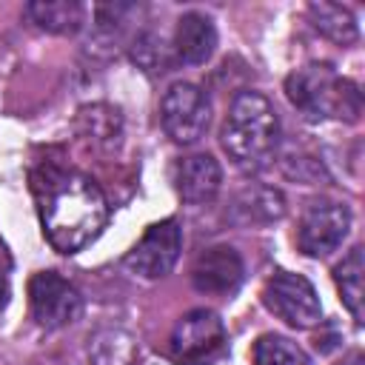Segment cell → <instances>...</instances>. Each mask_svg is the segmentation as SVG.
<instances>
[{
	"instance_id": "1",
	"label": "cell",
	"mask_w": 365,
	"mask_h": 365,
	"mask_svg": "<svg viewBox=\"0 0 365 365\" xmlns=\"http://www.w3.org/2000/svg\"><path fill=\"white\" fill-rule=\"evenodd\" d=\"M43 231L54 251L86 248L108 220V202L97 182L77 171H51L40 194Z\"/></svg>"
},
{
	"instance_id": "2",
	"label": "cell",
	"mask_w": 365,
	"mask_h": 365,
	"mask_svg": "<svg viewBox=\"0 0 365 365\" xmlns=\"http://www.w3.org/2000/svg\"><path fill=\"white\" fill-rule=\"evenodd\" d=\"M279 145V120L268 97L259 91H240L231 100L222 125V148L242 171H262Z\"/></svg>"
},
{
	"instance_id": "3",
	"label": "cell",
	"mask_w": 365,
	"mask_h": 365,
	"mask_svg": "<svg viewBox=\"0 0 365 365\" xmlns=\"http://www.w3.org/2000/svg\"><path fill=\"white\" fill-rule=\"evenodd\" d=\"M285 94L291 106L305 120H348L356 123L362 114L359 88L339 77L331 66H302L285 80Z\"/></svg>"
},
{
	"instance_id": "4",
	"label": "cell",
	"mask_w": 365,
	"mask_h": 365,
	"mask_svg": "<svg viewBox=\"0 0 365 365\" xmlns=\"http://www.w3.org/2000/svg\"><path fill=\"white\" fill-rule=\"evenodd\" d=\"M225 325L214 311L205 308H194L180 317L168 339V354L180 365H211L225 354Z\"/></svg>"
},
{
	"instance_id": "5",
	"label": "cell",
	"mask_w": 365,
	"mask_h": 365,
	"mask_svg": "<svg viewBox=\"0 0 365 365\" xmlns=\"http://www.w3.org/2000/svg\"><path fill=\"white\" fill-rule=\"evenodd\" d=\"M160 120L165 134L177 145L197 143L211 123V103L208 94L194 83H174L160 103Z\"/></svg>"
},
{
	"instance_id": "6",
	"label": "cell",
	"mask_w": 365,
	"mask_h": 365,
	"mask_svg": "<svg viewBox=\"0 0 365 365\" xmlns=\"http://www.w3.org/2000/svg\"><path fill=\"white\" fill-rule=\"evenodd\" d=\"M265 305L291 328H314L322 319V305L314 285L291 271H279L265 285Z\"/></svg>"
},
{
	"instance_id": "7",
	"label": "cell",
	"mask_w": 365,
	"mask_h": 365,
	"mask_svg": "<svg viewBox=\"0 0 365 365\" xmlns=\"http://www.w3.org/2000/svg\"><path fill=\"white\" fill-rule=\"evenodd\" d=\"M351 228V214L336 200H314L299 220L297 242L299 251L308 257H325L339 248Z\"/></svg>"
},
{
	"instance_id": "8",
	"label": "cell",
	"mask_w": 365,
	"mask_h": 365,
	"mask_svg": "<svg viewBox=\"0 0 365 365\" xmlns=\"http://www.w3.org/2000/svg\"><path fill=\"white\" fill-rule=\"evenodd\" d=\"M182 251V228L177 220H163L151 225L143 240L125 254V268L143 279L165 277Z\"/></svg>"
},
{
	"instance_id": "9",
	"label": "cell",
	"mask_w": 365,
	"mask_h": 365,
	"mask_svg": "<svg viewBox=\"0 0 365 365\" xmlns=\"http://www.w3.org/2000/svg\"><path fill=\"white\" fill-rule=\"evenodd\" d=\"M31 314L43 328H63L80 317L83 299L77 288L54 271H40L29 282Z\"/></svg>"
},
{
	"instance_id": "10",
	"label": "cell",
	"mask_w": 365,
	"mask_h": 365,
	"mask_svg": "<svg viewBox=\"0 0 365 365\" xmlns=\"http://www.w3.org/2000/svg\"><path fill=\"white\" fill-rule=\"evenodd\" d=\"M242 259L231 245H214L205 248L194 265H191V282L200 294H211V297H225L234 294L242 282Z\"/></svg>"
},
{
	"instance_id": "11",
	"label": "cell",
	"mask_w": 365,
	"mask_h": 365,
	"mask_svg": "<svg viewBox=\"0 0 365 365\" xmlns=\"http://www.w3.org/2000/svg\"><path fill=\"white\" fill-rule=\"evenodd\" d=\"M220 182L222 171L211 154H191L177 165V191L191 205L211 202L220 191Z\"/></svg>"
},
{
	"instance_id": "12",
	"label": "cell",
	"mask_w": 365,
	"mask_h": 365,
	"mask_svg": "<svg viewBox=\"0 0 365 365\" xmlns=\"http://www.w3.org/2000/svg\"><path fill=\"white\" fill-rule=\"evenodd\" d=\"M285 214V200L277 188L271 185H248L242 188L231 205H228V220L234 225H268Z\"/></svg>"
},
{
	"instance_id": "13",
	"label": "cell",
	"mask_w": 365,
	"mask_h": 365,
	"mask_svg": "<svg viewBox=\"0 0 365 365\" xmlns=\"http://www.w3.org/2000/svg\"><path fill=\"white\" fill-rule=\"evenodd\" d=\"M174 48L177 57L188 66H200L205 63L214 48H217V29L214 23L200 14V11H188L177 20V34H174Z\"/></svg>"
},
{
	"instance_id": "14",
	"label": "cell",
	"mask_w": 365,
	"mask_h": 365,
	"mask_svg": "<svg viewBox=\"0 0 365 365\" xmlns=\"http://www.w3.org/2000/svg\"><path fill=\"white\" fill-rule=\"evenodd\" d=\"M91 365H134L137 339L123 328H103L88 339Z\"/></svg>"
},
{
	"instance_id": "15",
	"label": "cell",
	"mask_w": 365,
	"mask_h": 365,
	"mask_svg": "<svg viewBox=\"0 0 365 365\" xmlns=\"http://www.w3.org/2000/svg\"><path fill=\"white\" fill-rule=\"evenodd\" d=\"M26 11L51 34H74L83 26V6L74 0H34L26 6Z\"/></svg>"
},
{
	"instance_id": "16",
	"label": "cell",
	"mask_w": 365,
	"mask_h": 365,
	"mask_svg": "<svg viewBox=\"0 0 365 365\" xmlns=\"http://www.w3.org/2000/svg\"><path fill=\"white\" fill-rule=\"evenodd\" d=\"M308 17H311V26L328 37L331 43H339V46H351L359 31H356V20L351 14V9L339 6V3H311L308 6Z\"/></svg>"
},
{
	"instance_id": "17",
	"label": "cell",
	"mask_w": 365,
	"mask_h": 365,
	"mask_svg": "<svg viewBox=\"0 0 365 365\" xmlns=\"http://www.w3.org/2000/svg\"><path fill=\"white\" fill-rule=\"evenodd\" d=\"M334 279H336L345 308L354 314L356 322H362V248L359 245L351 248L348 257L336 265Z\"/></svg>"
},
{
	"instance_id": "18",
	"label": "cell",
	"mask_w": 365,
	"mask_h": 365,
	"mask_svg": "<svg viewBox=\"0 0 365 365\" xmlns=\"http://www.w3.org/2000/svg\"><path fill=\"white\" fill-rule=\"evenodd\" d=\"M254 365H311L305 351L279 334H265L254 345Z\"/></svg>"
},
{
	"instance_id": "19",
	"label": "cell",
	"mask_w": 365,
	"mask_h": 365,
	"mask_svg": "<svg viewBox=\"0 0 365 365\" xmlns=\"http://www.w3.org/2000/svg\"><path fill=\"white\" fill-rule=\"evenodd\" d=\"M80 120L86 123V134L94 143H111L120 137V111L111 106H91L80 111Z\"/></svg>"
},
{
	"instance_id": "20",
	"label": "cell",
	"mask_w": 365,
	"mask_h": 365,
	"mask_svg": "<svg viewBox=\"0 0 365 365\" xmlns=\"http://www.w3.org/2000/svg\"><path fill=\"white\" fill-rule=\"evenodd\" d=\"M339 365H362V354H359V351H354V354H348Z\"/></svg>"
},
{
	"instance_id": "21",
	"label": "cell",
	"mask_w": 365,
	"mask_h": 365,
	"mask_svg": "<svg viewBox=\"0 0 365 365\" xmlns=\"http://www.w3.org/2000/svg\"><path fill=\"white\" fill-rule=\"evenodd\" d=\"M6 299H9V282H6V277L0 274V308L6 305Z\"/></svg>"
}]
</instances>
